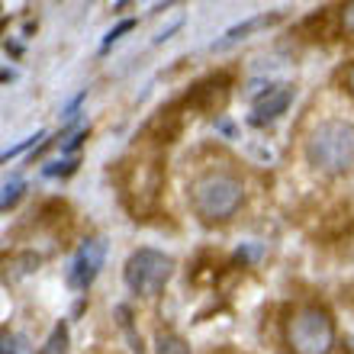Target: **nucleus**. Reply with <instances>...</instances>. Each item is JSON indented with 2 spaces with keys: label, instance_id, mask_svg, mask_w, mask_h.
Wrapping results in <instances>:
<instances>
[{
  "label": "nucleus",
  "instance_id": "obj_1",
  "mask_svg": "<svg viewBox=\"0 0 354 354\" xmlns=\"http://www.w3.org/2000/svg\"><path fill=\"white\" fill-rule=\"evenodd\" d=\"M306 158L326 174H345L354 168V126L345 120H326L309 132Z\"/></svg>",
  "mask_w": 354,
  "mask_h": 354
},
{
  "label": "nucleus",
  "instance_id": "obj_2",
  "mask_svg": "<svg viewBox=\"0 0 354 354\" xmlns=\"http://www.w3.org/2000/svg\"><path fill=\"white\" fill-rule=\"evenodd\" d=\"M242 200H245L242 180L235 174H229V171H209V174L196 177L194 187H190L194 213L203 223H223V219L235 216Z\"/></svg>",
  "mask_w": 354,
  "mask_h": 354
},
{
  "label": "nucleus",
  "instance_id": "obj_3",
  "mask_svg": "<svg viewBox=\"0 0 354 354\" xmlns=\"http://www.w3.org/2000/svg\"><path fill=\"white\" fill-rule=\"evenodd\" d=\"M287 345L293 354H328L335 345V322L319 306L299 309L287 322Z\"/></svg>",
  "mask_w": 354,
  "mask_h": 354
},
{
  "label": "nucleus",
  "instance_id": "obj_4",
  "mask_svg": "<svg viewBox=\"0 0 354 354\" xmlns=\"http://www.w3.org/2000/svg\"><path fill=\"white\" fill-rule=\"evenodd\" d=\"M171 274H174V258L158 248H139L129 254V261L122 268L126 287L139 297H158L161 290L168 287Z\"/></svg>",
  "mask_w": 354,
  "mask_h": 354
},
{
  "label": "nucleus",
  "instance_id": "obj_5",
  "mask_svg": "<svg viewBox=\"0 0 354 354\" xmlns=\"http://www.w3.org/2000/svg\"><path fill=\"white\" fill-rule=\"evenodd\" d=\"M103 261H106V242H103V239H87V242H81V248L71 254L68 270H65L68 287L71 290H87L93 280H97Z\"/></svg>",
  "mask_w": 354,
  "mask_h": 354
},
{
  "label": "nucleus",
  "instance_id": "obj_6",
  "mask_svg": "<svg viewBox=\"0 0 354 354\" xmlns=\"http://www.w3.org/2000/svg\"><path fill=\"white\" fill-rule=\"evenodd\" d=\"M290 100H293V87H283V84L268 87V91H264L261 97L254 100L248 122H252V126H264V122H274L280 113H287Z\"/></svg>",
  "mask_w": 354,
  "mask_h": 354
},
{
  "label": "nucleus",
  "instance_id": "obj_7",
  "mask_svg": "<svg viewBox=\"0 0 354 354\" xmlns=\"http://www.w3.org/2000/svg\"><path fill=\"white\" fill-rule=\"evenodd\" d=\"M225 93H229V77L225 75H216V77H206L200 84H194V91L187 93V106H223L225 103Z\"/></svg>",
  "mask_w": 354,
  "mask_h": 354
},
{
  "label": "nucleus",
  "instance_id": "obj_8",
  "mask_svg": "<svg viewBox=\"0 0 354 354\" xmlns=\"http://www.w3.org/2000/svg\"><path fill=\"white\" fill-rule=\"evenodd\" d=\"M274 23H280V13H261V17H248L245 23H239V26L225 29L223 39H216V42H213V52H223V48L235 46V42H242V39H248L252 32H258V29L274 26Z\"/></svg>",
  "mask_w": 354,
  "mask_h": 354
},
{
  "label": "nucleus",
  "instance_id": "obj_9",
  "mask_svg": "<svg viewBox=\"0 0 354 354\" xmlns=\"http://www.w3.org/2000/svg\"><path fill=\"white\" fill-rule=\"evenodd\" d=\"M39 354H68V326L65 322H58V326L48 332L46 345L39 348Z\"/></svg>",
  "mask_w": 354,
  "mask_h": 354
},
{
  "label": "nucleus",
  "instance_id": "obj_10",
  "mask_svg": "<svg viewBox=\"0 0 354 354\" xmlns=\"http://www.w3.org/2000/svg\"><path fill=\"white\" fill-rule=\"evenodd\" d=\"M155 351L158 354H190V345H187L180 335H174V332H158Z\"/></svg>",
  "mask_w": 354,
  "mask_h": 354
},
{
  "label": "nucleus",
  "instance_id": "obj_11",
  "mask_svg": "<svg viewBox=\"0 0 354 354\" xmlns=\"http://www.w3.org/2000/svg\"><path fill=\"white\" fill-rule=\"evenodd\" d=\"M23 190H26V180H23V177H10L7 184H3V194H0V209L7 213L10 206H17V200L23 196Z\"/></svg>",
  "mask_w": 354,
  "mask_h": 354
},
{
  "label": "nucleus",
  "instance_id": "obj_12",
  "mask_svg": "<svg viewBox=\"0 0 354 354\" xmlns=\"http://www.w3.org/2000/svg\"><path fill=\"white\" fill-rule=\"evenodd\" d=\"M0 342H3V345H0V351H3V354H32L26 335H19V332H3V338H0Z\"/></svg>",
  "mask_w": 354,
  "mask_h": 354
},
{
  "label": "nucleus",
  "instance_id": "obj_13",
  "mask_svg": "<svg viewBox=\"0 0 354 354\" xmlns=\"http://www.w3.org/2000/svg\"><path fill=\"white\" fill-rule=\"evenodd\" d=\"M132 26H136V19H122L120 26H113L110 32H106V36H103V42H100V52H106V48H110L113 42H120V39L126 36V32H129Z\"/></svg>",
  "mask_w": 354,
  "mask_h": 354
},
{
  "label": "nucleus",
  "instance_id": "obj_14",
  "mask_svg": "<svg viewBox=\"0 0 354 354\" xmlns=\"http://www.w3.org/2000/svg\"><path fill=\"white\" fill-rule=\"evenodd\" d=\"M39 139H46V132H32V136H26V139L19 142V145H13V149H7V151H3V161L17 158V155H23V151H26V149H32V145H39Z\"/></svg>",
  "mask_w": 354,
  "mask_h": 354
},
{
  "label": "nucleus",
  "instance_id": "obj_15",
  "mask_svg": "<svg viewBox=\"0 0 354 354\" xmlns=\"http://www.w3.org/2000/svg\"><path fill=\"white\" fill-rule=\"evenodd\" d=\"M77 168V158H68V161H52V165H46V177H58V174H71V171Z\"/></svg>",
  "mask_w": 354,
  "mask_h": 354
},
{
  "label": "nucleus",
  "instance_id": "obj_16",
  "mask_svg": "<svg viewBox=\"0 0 354 354\" xmlns=\"http://www.w3.org/2000/svg\"><path fill=\"white\" fill-rule=\"evenodd\" d=\"M342 26H345V32H354V0H348L342 7Z\"/></svg>",
  "mask_w": 354,
  "mask_h": 354
},
{
  "label": "nucleus",
  "instance_id": "obj_17",
  "mask_svg": "<svg viewBox=\"0 0 354 354\" xmlns=\"http://www.w3.org/2000/svg\"><path fill=\"white\" fill-rule=\"evenodd\" d=\"M84 97H87V93H77L75 100L68 103V110H65V116H68V120H75V116H77V106H81V103H84Z\"/></svg>",
  "mask_w": 354,
  "mask_h": 354
},
{
  "label": "nucleus",
  "instance_id": "obj_18",
  "mask_svg": "<svg viewBox=\"0 0 354 354\" xmlns=\"http://www.w3.org/2000/svg\"><path fill=\"white\" fill-rule=\"evenodd\" d=\"M180 26H184V23H180V19H174V23H171L168 29H161L158 36H155V42H165V39H171V32H177V29H180Z\"/></svg>",
  "mask_w": 354,
  "mask_h": 354
},
{
  "label": "nucleus",
  "instance_id": "obj_19",
  "mask_svg": "<svg viewBox=\"0 0 354 354\" xmlns=\"http://www.w3.org/2000/svg\"><path fill=\"white\" fill-rule=\"evenodd\" d=\"M345 84H348V91L354 93V62L348 65V71H345Z\"/></svg>",
  "mask_w": 354,
  "mask_h": 354
},
{
  "label": "nucleus",
  "instance_id": "obj_20",
  "mask_svg": "<svg viewBox=\"0 0 354 354\" xmlns=\"http://www.w3.org/2000/svg\"><path fill=\"white\" fill-rule=\"evenodd\" d=\"M216 129H219V132H225V136H235L232 122H225V120H219V122H216Z\"/></svg>",
  "mask_w": 354,
  "mask_h": 354
}]
</instances>
